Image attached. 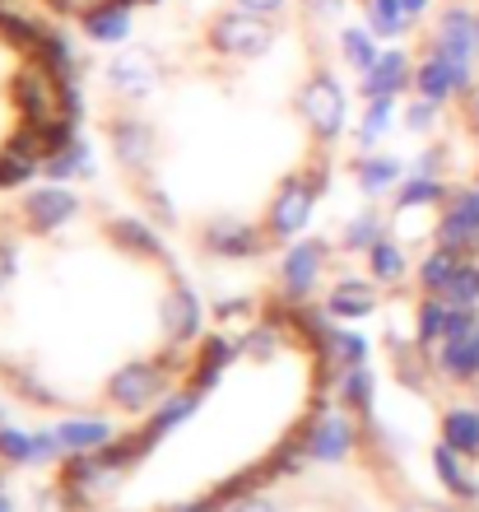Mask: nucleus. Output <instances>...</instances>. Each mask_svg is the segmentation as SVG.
Instances as JSON below:
<instances>
[{
	"label": "nucleus",
	"mask_w": 479,
	"mask_h": 512,
	"mask_svg": "<svg viewBox=\"0 0 479 512\" xmlns=\"http://www.w3.org/2000/svg\"><path fill=\"white\" fill-rule=\"evenodd\" d=\"M14 108H19V131H47V126H61V122H75V84H66L56 75L47 61L28 56L19 75H14Z\"/></svg>",
	"instance_id": "nucleus-1"
},
{
	"label": "nucleus",
	"mask_w": 479,
	"mask_h": 512,
	"mask_svg": "<svg viewBox=\"0 0 479 512\" xmlns=\"http://www.w3.org/2000/svg\"><path fill=\"white\" fill-rule=\"evenodd\" d=\"M298 438H303L307 457L317 461V466H340V461H349L363 447V415H354L349 405H340L331 396V401H321L303 419Z\"/></svg>",
	"instance_id": "nucleus-2"
},
{
	"label": "nucleus",
	"mask_w": 479,
	"mask_h": 512,
	"mask_svg": "<svg viewBox=\"0 0 479 512\" xmlns=\"http://www.w3.org/2000/svg\"><path fill=\"white\" fill-rule=\"evenodd\" d=\"M173 368L168 359H131L107 378V401L117 405L121 415H154L168 391H173Z\"/></svg>",
	"instance_id": "nucleus-3"
},
{
	"label": "nucleus",
	"mask_w": 479,
	"mask_h": 512,
	"mask_svg": "<svg viewBox=\"0 0 479 512\" xmlns=\"http://www.w3.org/2000/svg\"><path fill=\"white\" fill-rule=\"evenodd\" d=\"M293 108H298V117H303V126L312 131L317 145H335L345 135L349 94L331 70H312L303 80V89H298V98H293Z\"/></svg>",
	"instance_id": "nucleus-4"
},
{
	"label": "nucleus",
	"mask_w": 479,
	"mask_h": 512,
	"mask_svg": "<svg viewBox=\"0 0 479 512\" xmlns=\"http://www.w3.org/2000/svg\"><path fill=\"white\" fill-rule=\"evenodd\" d=\"M428 364L442 382L475 387L479 382V308H452L447 336L428 350Z\"/></svg>",
	"instance_id": "nucleus-5"
},
{
	"label": "nucleus",
	"mask_w": 479,
	"mask_h": 512,
	"mask_svg": "<svg viewBox=\"0 0 479 512\" xmlns=\"http://www.w3.org/2000/svg\"><path fill=\"white\" fill-rule=\"evenodd\" d=\"M475 84H479V66H470V61H452L442 52H424L414 61V94L438 103V108L466 103L475 94Z\"/></svg>",
	"instance_id": "nucleus-6"
},
{
	"label": "nucleus",
	"mask_w": 479,
	"mask_h": 512,
	"mask_svg": "<svg viewBox=\"0 0 479 512\" xmlns=\"http://www.w3.org/2000/svg\"><path fill=\"white\" fill-rule=\"evenodd\" d=\"M270 42H275V19L242 10V5L224 10L210 24V47L228 61H256L261 52H270Z\"/></svg>",
	"instance_id": "nucleus-7"
},
{
	"label": "nucleus",
	"mask_w": 479,
	"mask_h": 512,
	"mask_svg": "<svg viewBox=\"0 0 479 512\" xmlns=\"http://www.w3.org/2000/svg\"><path fill=\"white\" fill-rule=\"evenodd\" d=\"M312 215H317V191L307 187L303 173H293V177H284L280 187H275V196H270L266 233L275 238V243H293V238H303L307 233Z\"/></svg>",
	"instance_id": "nucleus-8"
},
{
	"label": "nucleus",
	"mask_w": 479,
	"mask_h": 512,
	"mask_svg": "<svg viewBox=\"0 0 479 512\" xmlns=\"http://www.w3.org/2000/svg\"><path fill=\"white\" fill-rule=\"evenodd\" d=\"M331 266V243L307 238V243H289V252L280 256V303H312L317 284L326 280Z\"/></svg>",
	"instance_id": "nucleus-9"
},
{
	"label": "nucleus",
	"mask_w": 479,
	"mask_h": 512,
	"mask_svg": "<svg viewBox=\"0 0 479 512\" xmlns=\"http://www.w3.org/2000/svg\"><path fill=\"white\" fill-rule=\"evenodd\" d=\"M159 326H163V336H168L173 350H191V345L205 340V303H200V294L182 280V275H173L168 294H163Z\"/></svg>",
	"instance_id": "nucleus-10"
},
{
	"label": "nucleus",
	"mask_w": 479,
	"mask_h": 512,
	"mask_svg": "<svg viewBox=\"0 0 479 512\" xmlns=\"http://www.w3.org/2000/svg\"><path fill=\"white\" fill-rule=\"evenodd\" d=\"M433 243L461 256H479V182L452 187L447 205L438 210V224H433Z\"/></svg>",
	"instance_id": "nucleus-11"
},
{
	"label": "nucleus",
	"mask_w": 479,
	"mask_h": 512,
	"mask_svg": "<svg viewBox=\"0 0 479 512\" xmlns=\"http://www.w3.org/2000/svg\"><path fill=\"white\" fill-rule=\"evenodd\" d=\"M84 210V201L75 196V191L66 187V182H42V187H33L24 196V205H19V219H24L28 233H61L66 224H75Z\"/></svg>",
	"instance_id": "nucleus-12"
},
{
	"label": "nucleus",
	"mask_w": 479,
	"mask_h": 512,
	"mask_svg": "<svg viewBox=\"0 0 479 512\" xmlns=\"http://www.w3.org/2000/svg\"><path fill=\"white\" fill-rule=\"evenodd\" d=\"M428 52H442L452 61H470L479 66V10L470 5H447L438 14V24L428 33Z\"/></svg>",
	"instance_id": "nucleus-13"
},
{
	"label": "nucleus",
	"mask_w": 479,
	"mask_h": 512,
	"mask_svg": "<svg viewBox=\"0 0 479 512\" xmlns=\"http://www.w3.org/2000/svg\"><path fill=\"white\" fill-rule=\"evenodd\" d=\"M200 247L219 261H247V256H261L270 247V233L266 224L256 229V224H242V219L224 215V219H210L205 229H200Z\"/></svg>",
	"instance_id": "nucleus-14"
},
{
	"label": "nucleus",
	"mask_w": 479,
	"mask_h": 512,
	"mask_svg": "<svg viewBox=\"0 0 479 512\" xmlns=\"http://www.w3.org/2000/svg\"><path fill=\"white\" fill-rule=\"evenodd\" d=\"M405 89H414V56L405 47H382L377 66L363 75V103L373 98H400Z\"/></svg>",
	"instance_id": "nucleus-15"
},
{
	"label": "nucleus",
	"mask_w": 479,
	"mask_h": 512,
	"mask_svg": "<svg viewBox=\"0 0 479 512\" xmlns=\"http://www.w3.org/2000/svg\"><path fill=\"white\" fill-rule=\"evenodd\" d=\"M377 303H382V294H377L373 275H340L326 294V312L335 322H363L377 312Z\"/></svg>",
	"instance_id": "nucleus-16"
},
{
	"label": "nucleus",
	"mask_w": 479,
	"mask_h": 512,
	"mask_svg": "<svg viewBox=\"0 0 479 512\" xmlns=\"http://www.w3.org/2000/svg\"><path fill=\"white\" fill-rule=\"evenodd\" d=\"M112 154L121 159V168H131L135 177H145L154 168V154H159V140L140 117H117L112 122Z\"/></svg>",
	"instance_id": "nucleus-17"
},
{
	"label": "nucleus",
	"mask_w": 479,
	"mask_h": 512,
	"mask_svg": "<svg viewBox=\"0 0 479 512\" xmlns=\"http://www.w3.org/2000/svg\"><path fill=\"white\" fill-rule=\"evenodd\" d=\"M56 438L66 447V457H84V452H103L121 438V429L107 415H66L56 424Z\"/></svg>",
	"instance_id": "nucleus-18"
},
{
	"label": "nucleus",
	"mask_w": 479,
	"mask_h": 512,
	"mask_svg": "<svg viewBox=\"0 0 479 512\" xmlns=\"http://www.w3.org/2000/svg\"><path fill=\"white\" fill-rule=\"evenodd\" d=\"M433 475H438V485L452 494L456 503H479V475H475V457L466 452H456L438 438L433 447Z\"/></svg>",
	"instance_id": "nucleus-19"
},
{
	"label": "nucleus",
	"mask_w": 479,
	"mask_h": 512,
	"mask_svg": "<svg viewBox=\"0 0 479 512\" xmlns=\"http://www.w3.org/2000/svg\"><path fill=\"white\" fill-rule=\"evenodd\" d=\"M107 84H112L121 98H149L154 84H159V61L149 52H121V56H112V66H107Z\"/></svg>",
	"instance_id": "nucleus-20"
},
{
	"label": "nucleus",
	"mask_w": 479,
	"mask_h": 512,
	"mask_svg": "<svg viewBox=\"0 0 479 512\" xmlns=\"http://www.w3.org/2000/svg\"><path fill=\"white\" fill-rule=\"evenodd\" d=\"M410 177V168H405V159H396V154H363L359 163H354V182H359V191L368 196V201H382V196H396L400 182Z\"/></svg>",
	"instance_id": "nucleus-21"
},
{
	"label": "nucleus",
	"mask_w": 479,
	"mask_h": 512,
	"mask_svg": "<svg viewBox=\"0 0 479 512\" xmlns=\"http://www.w3.org/2000/svg\"><path fill=\"white\" fill-rule=\"evenodd\" d=\"M238 340H228V336H205L196 345V359H191V373H187V382L196 391H205L210 396L214 387H219V378L228 373V364L238 359Z\"/></svg>",
	"instance_id": "nucleus-22"
},
{
	"label": "nucleus",
	"mask_w": 479,
	"mask_h": 512,
	"mask_svg": "<svg viewBox=\"0 0 479 512\" xmlns=\"http://www.w3.org/2000/svg\"><path fill=\"white\" fill-rule=\"evenodd\" d=\"M84 38L98 42V47H121V42H131L135 33V5L131 0H107L98 5L94 14H84Z\"/></svg>",
	"instance_id": "nucleus-23"
},
{
	"label": "nucleus",
	"mask_w": 479,
	"mask_h": 512,
	"mask_svg": "<svg viewBox=\"0 0 479 512\" xmlns=\"http://www.w3.org/2000/svg\"><path fill=\"white\" fill-rule=\"evenodd\" d=\"M200 405H205V391H196L191 382H182V387L168 391V401H163L159 410H154V415L145 419V429H140V433L149 438V447H159L163 438H168V433H173L177 424H182V419L196 415Z\"/></svg>",
	"instance_id": "nucleus-24"
},
{
	"label": "nucleus",
	"mask_w": 479,
	"mask_h": 512,
	"mask_svg": "<svg viewBox=\"0 0 479 512\" xmlns=\"http://www.w3.org/2000/svg\"><path fill=\"white\" fill-rule=\"evenodd\" d=\"M452 196L447 177H428V173H410L396 191V215H419V210H442Z\"/></svg>",
	"instance_id": "nucleus-25"
},
{
	"label": "nucleus",
	"mask_w": 479,
	"mask_h": 512,
	"mask_svg": "<svg viewBox=\"0 0 479 512\" xmlns=\"http://www.w3.org/2000/svg\"><path fill=\"white\" fill-rule=\"evenodd\" d=\"M368 275H373L382 289H396V284L410 280V256H405V247H400V238H391V233H382L373 247H368Z\"/></svg>",
	"instance_id": "nucleus-26"
},
{
	"label": "nucleus",
	"mask_w": 479,
	"mask_h": 512,
	"mask_svg": "<svg viewBox=\"0 0 479 512\" xmlns=\"http://www.w3.org/2000/svg\"><path fill=\"white\" fill-rule=\"evenodd\" d=\"M335 47H340V61H345L359 80L377 66V56H382V38H377L368 24H345L340 38H335Z\"/></svg>",
	"instance_id": "nucleus-27"
},
{
	"label": "nucleus",
	"mask_w": 479,
	"mask_h": 512,
	"mask_svg": "<svg viewBox=\"0 0 479 512\" xmlns=\"http://www.w3.org/2000/svg\"><path fill=\"white\" fill-rule=\"evenodd\" d=\"M98 168H94V149H89V140H80V135H75V140H70V145H61L56 149V154H47V159H42V177H47V182H75V177H94Z\"/></svg>",
	"instance_id": "nucleus-28"
},
{
	"label": "nucleus",
	"mask_w": 479,
	"mask_h": 512,
	"mask_svg": "<svg viewBox=\"0 0 479 512\" xmlns=\"http://www.w3.org/2000/svg\"><path fill=\"white\" fill-rule=\"evenodd\" d=\"M107 238L131 256H145V261H163V238L149 229L145 219H131V215H117L107 219Z\"/></svg>",
	"instance_id": "nucleus-29"
},
{
	"label": "nucleus",
	"mask_w": 479,
	"mask_h": 512,
	"mask_svg": "<svg viewBox=\"0 0 479 512\" xmlns=\"http://www.w3.org/2000/svg\"><path fill=\"white\" fill-rule=\"evenodd\" d=\"M293 340V326L284 312H275V317H266V322H256L247 336L238 340V350L247 354V359H256V364H266V359H275V354L284 350Z\"/></svg>",
	"instance_id": "nucleus-30"
},
{
	"label": "nucleus",
	"mask_w": 479,
	"mask_h": 512,
	"mask_svg": "<svg viewBox=\"0 0 479 512\" xmlns=\"http://www.w3.org/2000/svg\"><path fill=\"white\" fill-rule=\"evenodd\" d=\"M442 443L466 452V457L479 461V405H447L442 410Z\"/></svg>",
	"instance_id": "nucleus-31"
},
{
	"label": "nucleus",
	"mask_w": 479,
	"mask_h": 512,
	"mask_svg": "<svg viewBox=\"0 0 479 512\" xmlns=\"http://www.w3.org/2000/svg\"><path fill=\"white\" fill-rule=\"evenodd\" d=\"M373 391H377V378H373V364H349L340 368V378H335V401L349 405L354 415H373Z\"/></svg>",
	"instance_id": "nucleus-32"
},
{
	"label": "nucleus",
	"mask_w": 479,
	"mask_h": 512,
	"mask_svg": "<svg viewBox=\"0 0 479 512\" xmlns=\"http://www.w3.org/2000/svg\"><path fill=\"white\" fill-rule=\"evenodd\" d=\"M447 322H452V303L438 294H424L414 303V345L433 350V345L447 336Z\"/></svg>",
	"instance_id": "nucleus-33"
},
{
	"label": "nucleus",
	"mask_w": 479,
	"mask_h": 512,
	"mask_svg": "<svg viewBox=\"0 0 479 512\" xmlns=\"http://www.w3.org/2000/svg\"><path fill=\"white\" fill-rule=\"evenodd\" d=\"M400 122V98H373L368 108H363V122H359V149L363 154H373L377 145H382L386 135H391V126Z\"/></svg>",
	"instance_id": "nucleus-34"
},
{
	"label": "nucleus",
	"mask_w": 479,
	"mask_h": 512,
	"mask_svg": "<svg viewBox=\"0 0 479 512\" xmlns=\"http://www.w3.org/2000/svg\"><path fill=\"white\" fill-rule=\"evenodd\" d=\"M317 359H331V364H340V368L368 364V359H373V340L359 336V331H354L349 322H335L331 340H326V350H321Z\"/></svg>",
	"instance_id": "nucleus-35"
},
{
	"label": "nucleus",
	"mask_w": 479,
	"mask_h": 512,
	"mask_svg": "<svg viewBox=\"0 0 479 512\" xmlns=\"http://www.w3.org/2000/svg\"><path fill=\"white\" fill-rule=\"evenodd\" d=\"M363 19H368V28H373L382 42H396L410 33V19H405V5L400 0H363Z\"/></svg>",
	"instance_id": "nucleus-36"
},
{
	"label": "nucleus",
	"mask_w": 479,
	"mask_h": 512,
	"mask_svg": "<svg viewBox=\"0 0 479 512\" xmlns=\"http://www.w3.org/2000/svg\"><path fill=\"white\" fill-rule=\"evenodd\" d=\"M456 266H461V252L433 243V247H428V256L419 261V270H414V275H419V289H424V294H442V289H447V280L456 275Z\"/></svg>",
	"instance_id": "nucleus-37"
},
{
	"label": "nucleus",
	"mask_w": 479,
	"mask_h": 512,
	"mask_svg": "<svg viewBox=\"0 0 479 512\" xmlns=\"http://www.w3.org/2000/svg\"><path fill=\"white\" fill-rule=\"evenodd\" d=\"M386 233V219H382V210H359L354 219H345V233H340V247L345 252H354V256H368V247L377 243Z\"/></svg>",
	"instance_id": "nucleus-38"
},
{
	"label": "nucleus",
	"mask_w": 479,
	"mask_h": 512,
	"mask_svg": "<svg viewBox=\"0 0 479 512\" xmlns=\"http://www.w3.org/2000/svg\"><path fill=\"white\" fill-rule=\"evenodd\" d=\"M438 298H447L452 308H479V256H461V266Z\"/></svg>",
	"instance_id": "nucleus-39"
},
{
	"label": "nucleus",
	"mask_w": 479,
	"mask_h": 512,
	"mask_svg": "<svg viewBox=\"0 0 479 512\" xmlns=\"http://www.w3.org/2000/svg\"><path fill=\"white\" fill-rule=\"evenodd\" d=\"M0 466H33V429L0 419Z\"/></svg>",
	"instance_id": "nucleus-40"
},
{
	"label": "nucleus",
	"mask_w": 479,
	"mask_h": 512,
	"mask_svg": "<svg viewBox=\"0 0 479 512\" xmlns=\"http://www.w3.org/2000/svg\"><path fill=\"white\" fill-rule=\"evenodd\" d=\"M442 112L447 108H438V103H428V98H419L414 94L405 108H400V126L410 135H428V131H438V122H442Z\"/></svg>",
	"instance_id": "nucleus-41"
},
{
	"label": "nucleus",
	"mask_w": 479,
	"mask_h": 512,
	"mask_svg": "<svg viewBox=\"0 0 479 512\" xmlns=\"http://www.w3.org/2000/svg\"><path fill=\"white\" fill-rule=\"evenodd\" d=\"M307 447H303V438H298V433H293V438H284L280 447H275V452H270L266 457V466H270V475H275V480H284V475H298L307 466Z\"/></svg>",
	"instance_id": "nucleus-42"
},
{
	"label": "nucleus",
	"mask_w": 479,
	"mask_h": 512,
	"mask_svg": "<svg viewBox=\"0 0 479 512\" xmlns=\"http://www.w3.org/2000/svg\"><path fill=\"white\" fill-rule=\"evenodd\" d=\"M224 512H284V503H280V499H270L266 489H261V494H247V499L228 503Z\"/></svg>",
	"instance_id": "nucleus-43"
},
{
	"label": "nucleus",
	"mask_w": 479,
	"mask_h": 512,
	"mask_svg": "<svg viewBox=\"0 0 479 512\" xmlns=\"http://www.w3.org/2000/svg\"><path fill=\"white\" fill-rule=\"evenodd\" d=\"M42 5L56 14H70V19H84V14H94L98 5H107V0H42Z\"/></svg>",
	"instance_id": "nucleus-44"
},
{
	"label": "nucleus",
	"mask_w": 479,
	"mask_h": 512,
	"mask_svg": "<svg viewBox=\"0 0 479 512\" xmlns=\"http://www.w3.org/2000/svg\"><path fill=\"white\" fill-rule=\"evenodd\" d=\"M247 312H252L247 298H219V303H214V317H219V322H233V317H247Z\"/></svg>",
	"instance_id": "nucleus-45"
},
{
	"label": "nucleus",
	"mask_w": 479,
	"mask_h": 512,
	"mask_svg": "<svg viewBox=\"0 0 479 512\" xmlns=\"http://www.w3.org/2000/svg\"><path fill=\"white\" fill-rule=\"evenodd\" d=\"M307 187H312V191H317V196H321V191H326V187H331V163H326V159H317V163H312V168H307Z\"/></svg>",
	"instance_id": "nucleus-46"
},
{
	"label": "nucleus",
	"mask_w": 479,
	"mask_h": 512,
	"mask_svg": "<svg viewBox=\"0 0 479 512\" xmlns=\"http://www.w3.org/2000/svg\"><path fill=\"white\" fill-rule=\"evenodd\" d=\"M145 196H149V210H154V215H159L163 224H173V201H168V196H163L159 187H145Z\"/></svg>",
	"instance_id": "nucleus-47"
},
{
	"label": "nucleus",
	"mask_w": 479,
	"mask_h": 512,
	"mask_svg": "<svg viewBox=\"0 0 479 512\" xmlns=\"http://www.w3.org/2000/svg\"><path fill=\"white\" fill-rule=\"evenodd\" d=\"M10 280H14V247L0 238V294L10 289Z\"/></svg>",
	"instance_id": "nucleus-48"
},
{
	"label": "nucleus",
	"mask_w": 479,
	"mask_h": 512,
	"mask_svg": "<svg viewBox=\"0 0 479 512\" xmlns=\"http://www.w3.org/2000/svg\"><path fill=\"white\" fill-rule=\"evenodd\" d=\"M242 10H252V14H266V19H275V14L289 5V0H238Z\"/></svg>",
	"instance_id": "nucleus-49"
},
{
	"label": "nucleus",
	"mask_w": 479,
	"mask_h": 512,
	"mask_svg": "<svg viewBox=\"0 0 479 512\" xmlns=\"http://www.w3.org/2000/svg\"><path fill=\"white\" fill-rule=\"evenodd\" d=\"M168 512H224V503L214 499V494H205V499H196V503H177V508H168Z\"/></svg>",
	"instance_id": "nucleus-50"
},
{
	"label": "nucleus",
	"mask_w": 479,
	"mask_h": 512,
	"mask_svg": "<svg viewBox=\"0 0 479 512\" xmlns=\"http://www.w3.org/2000/svg\"><path fill=\"white\" fill-rule=\"evenodd\" d=\"M405 5V19H410L414 28H419V19H428V10H433V0H400Z\"/></svg>",
	"instance_id": "nucleus-51"
},
{
	"label": "nucleus",
	"mask_w": 479,
	"mask_h": 512,
	"mask_svg": "<svg viewBox=\"0 0 479 512\" xmlns=\"http://www.w3.org/2000/svg\"><path fill=\"white\" fill-rule=\"evenodd\" d=\"M0 512H19V508H14V499L5 494V489H0Z\"/></svg>",
	"instance_id": "nucleus-52"
},
{
	"label": "nucleus",
	"mask_w": 479,
	"mask_h": 512,
	"mask_svg": "<svg viewBox=\"0 0 479 512\" xmlns=\"http://www.w3.org/2000/svg\"><path fill=\"white\" fill-rule=\"evenodd\" d=\"M131 5H154V0H131Z\"/></svg>",
	"instance_id": "nucleus-53"
},
{
	"label": "nucleus",
	"mask_w": 479,
	"mask_h": 512,
	"mask_svg": "<svg viewBox=\"0 0 479 512\" xmlns=\"http://www.w3.org/2000/svg\"><path fill=\"white\" fill-rule=\"evenodd\" d=\"M475 145H479V126H475Z\"/></svg>",
	"instance_id": "nucleus-54"
}]
</instances>
